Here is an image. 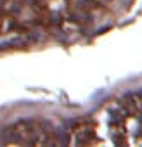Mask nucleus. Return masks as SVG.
<instances>
[{"mask_svg": "<svg viewBox=\"0 0 142 147\" xmlns=\"http://www.w3.org/2000/svg\"><path fill=\"white\" fill-rule=\"evenodd\" d=\"M16 140L23 144H47L49 135L37 121H23L16 126Z\"/></svg>", "mask_w": 142, "mask_h": 147, "instance_id": "1", "label": "nucleus"}]
</instances>
